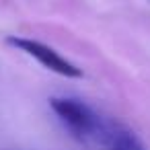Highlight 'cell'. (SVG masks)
Instances as JSON below:
<instances>
[{"label":"cell","mask_w":150,"mask_h":150,"mask_svg":"<svg viewBox=\"0 0 150 150\" xmlns=\"http://www.w3.org/2000/svg\"><path fill=\"white\" fill-rule=\"evenodd\" d=\"M50 107L60 119V123L68 129V134L84 144H101V146L107 144V140L119 125L103 117L99 111H95L91 105H86L80 99L54 97L50 101Z\"/></svg>","instance_id":"obj_1"},{"label":"cell","mask_w":150,"mask_h":150,"mask_svg":"<svg viewBox=\"0 0 150 150\" xmlns=\"http://www.w3.org/2000/svg\"><path fill=\"white\" fill-rule=\"evenodd\" d=\"M6 43L27 56H31L33 60H37L43 68H47L50 72H56L60 76H66V78H80L82 76V70L72 64L68 58H64L60 52H56L54 47L37 41V39H31V37H17V35H8L6 37Z\"/></svg>","instance_id":"obj_2"},{"label":"cell","mask_w":150,"mask_h":150,"mask_svg":"<svg viewBox=\"0 0 150 150\" xmlns=\"http://www.w3.org/2000/svg\"><path fill=\"white\" fill-rule=\"evenodd\" d=\"M103 150H146V146L134 132H129L123 125H117L107 144H103Z\"/></svg>","instance_id":"obj_3"}]
</instances>
